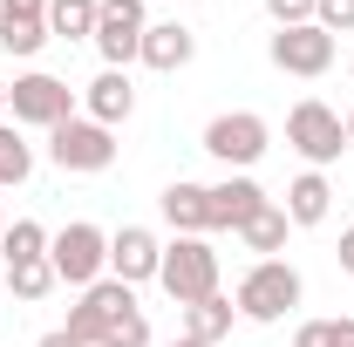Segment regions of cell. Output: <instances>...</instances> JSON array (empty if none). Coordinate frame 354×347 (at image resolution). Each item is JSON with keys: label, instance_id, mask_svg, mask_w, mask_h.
I'll return each instance as SVG.
<instances>
[{"label": "cell", "instance_id": "cell-5", "mask_svg": "<svg viewBox=\"0 0 354 347\" xmlns=\"http://www.w3.org/2000/svg\"><path fill=\"white\" fill-rule=\"evenodd\" d=\"M286 143L307 157V171H327V164H341V150H348V123H341V109H327V102H293L286 109Z\"/></svg>", "mask_w": 354, "mask_h": 347}, {"label": "cell", "instance_id": "cell-29", "mask_svg": "<svg viewBox=\"0 0 354 347\" xmlns=\"http://www.w3.org/2000/svg\"><path fill=\"white\" fill-rule=\"evenodd\" d=\"M341 272H348V279H354V225H348V232H341Z\"/></svg>", "mask_w": 354, "mask_h": 347}, {"label": "cell", "instance_id": "cell-6", "mask_svg": "<svg viewBox=\"0 0 354 347\" xmlns=\"http://www.w3.org/2000/svg\"><path fill=\"white\" fill-rule=\"evenodd\" d=\"M48 157H55V171L95 177V171L116 164V130H102V123H88V116H68V123L48 130Z\"/></svg>", "mask_w": 354, "mask_h": 347}, {"label": "cell", "instance_id": "cell-1", "mask_svg": "<svg viewBox=\"0 0 354 347\" xmlns=\"http://www.w3.org/2000/svg\"><path fill=\"white\" fill-rule=\"evenodd\" d=\"M300 272L286 259H259L245 279H239V293H232V306H239V320H252V327H279L293 306H300Z\"/></svg>", "mask_w": 354, "mask_h": 347}, {"label": "cell", "instance_id": "cell-30", "mask_svg": "<svg viewBox=\"0 0 354 347\" xmlns=\"http://www.w3.org/2000/svg\"><path fill=\"white\" fill-rule=\"evenodd\" d=\"M334 347H354V320H334Z\"/></svg>", "mask_w": 354, "mask_h": 347}, {"label": "cell", "instance_id": "cell-13", "mask_svg": "<svg viewBox=\"0 0 354 347\" xmlns=\"http://www.w3.org/2000/svg\"><path fill=\"white\" fill-rule=\"evenodd\" d=\"M55 41L48 35V0H0V48L7 55H41V48Z\"/></svg>", "mask_w": 354, "mask_h": 347}, {"label": "cell", "instance_id": "cell-36", "mask_svg": "<svg viewBox=\"0 0 354 347\" xmlns=\"http://www.w3.org/2000/svg\"><path fill=\"white\" fill-rule=\"evenodd\" d=\"M348 75H354V62H348Z\"/></svg>", "mask_w": 354, "mask_h": 347}, {"label": "cell", "instance_id": "cell-2", "mask_svg": "<svg viewBox=\"0 0 354 347\" xmlns=\"http://www.w3.org/2000/svg\"><path fill=\"white\" fill-rule=\"evenodd\" d=\"M48 265H55V279L62 286H95V279H109V232L102 225H62L55 238H48Z\"/></svg>", "mask_w": 354, "mask_h": 347}, {"label": "cell", "instance_id": "cell-7", "mask_svg": "<svg viewBox=\"0 0 354 347\" xmlns=\"http://www.w3.org/2000/svg\"><path fill=\"white\" fill-rule=\"evenodd\" d=\"M266 143H272V123H266L259 109H225L205 123V150L218 157L225 171H252L266 157Z\"/></svg>", "mask_w": 354, "mask_h": 347}, {"label": "cell", "instance_id": "cell-11", "mask_svg": "<svg viewBox=\"0 0 354 347\" xmlns=\"http://www.w3.org/2000/svg\"><path fill=\"white\" fill-rule=\"evenodd\" d=\"M157 265H164V238H157L150 225H123V232H109V279L143 286V279H157Z\"/></svg>", "mask_w": 354, "mask_h": 347}, {"label": "cell", "instance_id": "cell-33", "mask_svg": "<svg viewBox=\"0 0 354 347\" xmlns=\"http://www.w3.org/2000/svg\"><path fill=\"white\" fill-rule=\"evenodd\" d=\"M0 123H7V88H0Z\"/></svg>", "mask_w": 354, "mask_h": 347}, {"label": "cell", "instance_id": "cell-28", "mask_svg": "<svg viewBox=\"0 0 354 347\" xmlns=\"http://www.w3.org/2000/svg\"><path fill=\"white\" fill-rule=\"evenodd\" d=\"M35 347H82V341H75L68 327H55V334H41V341H35Z\"/></svg>", "mask_w": 354, "mask_h": 347}, {"label": "cell", "instance_id": "cell-12", "mask_svg": "<svg viewBox=\"0 0 354 347\" xmlns=\"http://www.w3.org/2000/svg\"><path fill=\"white\" fill-rule=\"evenodd\" d=\"M272 198L259 191L252 171H225V184H212V232H245Z\"/></svg>", "mask_w": 354, "mask_h": 347}, {"label": "cell", "instance_id": "cell-25", "mask_svg": "<svg viewBox=\"0 0 354 347\" xmlns=\"http://www.w3.org/2000/svg\"><path fill=\"white\" fill-rule=\"evenodd\" d=\"M313 28H327V35H354V0H313Z\"/></svg>", "mask_w": 354, "mask_h": 347}, {"label": "cell", "instance_id": "cell-34", "mask_svg": "<svg viewBox=\"0 0 354 347\" xmlns=\"http://www.w3.org/2000/svg\"><path fill=\"white\" fill-rule=\"evenodd\" d=\"M0 232H7V212H0Z\"/></svg>", "mask_w": 354, "mask_h": 347}, {"label": "cell", "instance_id": "cell-9", "mask_svg": "<svg viewBox=\"0 0 354 347\" xmlns=\"http://www.w3.org/2000/svg\"><path fill=\"white\" fill-rule=\"evenodd\" d=\"M143 28H150L143 0H102L95 7V55H102V68H130L136 48H143Z\"/></svg>", "mask_w": 354, "mask_h": 347}, {"label": "cell", "instance_id": "cell-8", "mask_svg": "<svg viewBox=\"0 0 354 347\" xmlns=\"http://www.w3.org/2000/svg\"><path fill=\"white\" fill-rule=\"evenodd\" d=\"M123 313H136V286H123V279H95V286H82V300L68 306V334L82 347H95Z\"/></svg>", "mask_w": 354, "mask_h": 347}, {"label": "cell", "instance_id": "cell-20", "mask_svg": "<svg viewBox=\"0 0 354 347\" xmlns=\"http://www.w3.org/2000/svg\"><path fill=\"white\" fill-rule=\"evenodd\" d=\"M48 225H35V218H14L7 232H0V259L7 265H35V259H48Z\"/></svg>", "mask_w": 354, "mask_h": 347}, {"label": "cell", "instance_id": "cell-15", "mask_svg": "<svg viewBox=\"0 0 354 347\" xmlns=\"http://www.w3.org/2000/svg\"><path fill=\"white\" fill-rule=\"evenodd\" d=\"M164 225H171L177 238H205L212 232V184H191V177H177V184H164Z\"/></svg>", "mask_w": 354, "mask_h": 347}, {"label": "cell", "instance_id": "cell-23", "mask_svg": "<svg viewBox=\"0 0 354 347\" xmlns=\"http://www.w3.org/2000/svg\"><path fill=\"white\" fill-rule=\"evenodd\" d=\"M286 232H293V225H286V212H279V205H266V212L252 218V225H245L239 238H245V252H259V259H279V245H286Z\"/></svg>", "mask_w": 354, "mask_h": 347}, {"label": "cell", "instance_id": "cell-4", "mask_svg": "<svg viewBox=\"0 0 354 347\" xmlns=\"http://www.w3.org/2000/svg\"><path fill=\"white\" fill-rule=\"evenodd\" d=\"M7 109H14V130H55V123L75 116V88L62 75H48V68H28L7 88Z\"/></svg>", "mask_w": 354, "mask_h": 347}, {"label": "cell", "instance_id": "cell-24", "mask_svg": "<svg viewBox=\"0 0 354 347\" xmlns=\"http://www.w3.org/2000/svg\"><path fill=\"white\" fill-rule=\"evenodd\" d=\"M95 347H150V320H143V306H136V313H123V320H116Z\"/></svg>", "mask_w": 354, "mask_h": 347}, {"label": "cell", "instance_id": "cell-31", "mask_svg": "<svg viewBox=\"0 0 354 347\" xmlns=\"http://www.w3.org/2000/svg\"><path fill=\"white\" fill-rule=\"evenodd\" d=\"M171 347H212V341H191V334H177V341Z\"/></svg>", "mask_w": 354, "mask_h": 347}, {"label": "cell", "instance_id": "cell-10", "mask_svg": "<svg viewBox=\"0 0 354 347\" xmlns=\"http://www.w3.org/2000/svg\"><path fill=\"white\" fill-rule=\"evenodd\" d=\"M266 55H272V68L279 75H300V82H313V75H327L334 68V35L327 28H272V41H266Z\"/></svg>", "mask_w": 354, "mask_h": 347}, {"label": "cell", "instance_id": "cell-17", "mask_svg": "<svg viewBox=\"0 0 354 347\" xmlns=\"http://www.w3.org/2000/svg\"><path fill=\"white\" fill-rule=\"evenodd\" d=\"M286 225L293 232H313V225H327V212H334V184H327V171H300L293 184H286Z\"/></svg>", "mask_w": 354, "mask_h": 347}, {"label": "cell", "instance_id": "cell-19", "mask_svg": "<svg viewBox=\"0 0 354 347\" xmlns=\"http://www.w3.org/2000/svg\"><path fill=\"white\" fill-rule=\"evenodd\" d=\"M95 7L102 0H48V35L55 41H95Z\"/></svg>", "mask_w": 354, "mask_h": 347}, {"label": "cell", "instance_id": "cell-18", "mask_svg": "<svg viewBox=\"0 0 354 347\" xmlns=\"http://www.w3.org/2000/svg\"><path fill=\"white\" fill-rule=\"evenodd\" d=\"M232 320H239V306L225 300V293H212V300H198V306H184V334H191V341H212V347L232 334Z\"/></svg>", "mask_w": 354, "mask_h": 347}, {"label": "cell", "instance_id": "cell-27", "mask_svg": "<svg viewBox=\"0 0 354 347\" xmlns=\"http://www.w3.org/2000/svg\"><path fill=\"white\" fill-rule=\"evenodd\" d=\"M293 347H334V320H307V327L293 334Z\"/></svg>", "mask_w": 354, "mask_h": 347}, {"label": "cell", "instance_id": "cell-16", "mask_svg": "<svg viewBox=\"0 0 354 347\" xmlns=\"http://www.w3.org/2000/svg\"><path fill=\"white\" fill-rule=\"evenodd\" d=\"M191 55H198V35H191L184 21H150V28H143V48H136V62L157 68V75L191 68Z\"/></svg>", "mask_w": 354, "mask_h": 347}, {"label": "cell", "instance_id": "cell-21", "mask_svg": "<svg viewBox=\"0 0 354 347\" xmlns=\"http://www.w3.org/2000/svg\"><path fill=\"white\" fill-rule=\"evenodd\" d=\"M28 177H35V143L14 123H0V191H21Z\"/></svg>", "mask_w": 354, "mask_h": 347}, {"label": "cell", "instance_id": "cell-3", "mask_svg": "<svg viewBox=\"0 0 354 347\" xmlns=\"http://www.w3.org/2000/svg\"><path fill=\"white\" fill-rule=\"evenodd\" d=\"M157 286H164L177 306L212 300V293H218V252H212V238H171V245H164V265H157Z\"/></svg>", "mask_w": 354, "mask_h": 347}, {"label": "cell", "instance_id": "cell-26", "mask_svg": "<svg viewBox=\"0 0 354 347\" xmlns=\"http://www.w3.org/2000/svg\"><path fill=\"white\" fill-rule=\"evenodd\" d=\"M266 14H272V28H307L313 0H266Z\"/></svg>", "mask_w": 354, "mask_h": 347}, {"label": "cell", "instance_id": "cell-32", "mask_svg": "<svg viewBox=\"0 0 354 347\" xmlns=\"http://www.w3.org/2000/svg\"><path fill=\"white\" fill-rule=\"evenodd\" d=\"M341 123H348V150H354V109H348V116H341Z\"/></svg>", "mask_w": 354, "mask_h": 347}, {"label": "cell", "instance_id": "cell-22", "mask_svg": "<svg viewBox=\"0 0 354 347\" xmlns=\"http://www.w3.org/2000/svg\"><path fill=\"white\" fill-rule=\"evenodd\" d=\"M0 286H7L21 306H35V300H48L62 279H55V265H48V259H35V265H7V279H0Z\"/></svg>", "mask_w": 354, "mask_h": 347}, {"label": "cell", "instance_id": "cell-35", "mask_svg": "<svg viewBox=\"0 0 354 347\" xmlns=\"http://www.w3.org/2000/svg\"><path fill=\"white\" fill-rule=\"evenodd\" d=\"M0 300H7V286H0Z\"/></svg>", "mask_w": 354, "mask_h": 347}, {"label": "cell", "instance_id": "cell-14", "mask_svg": "<svg viewBox=\"0 0 354 347\" xmlns=\"http://www.w3.org/2000/svg\"><path fill=\"white\" fill-rule=\"evenodd\" d=\"M82 116H88V123H102V130L130 123V116H136V82H130V68H102V75L82 88Z\"/></svg>", "mask_w": 354, "mask_h": 347}]
</instances>
